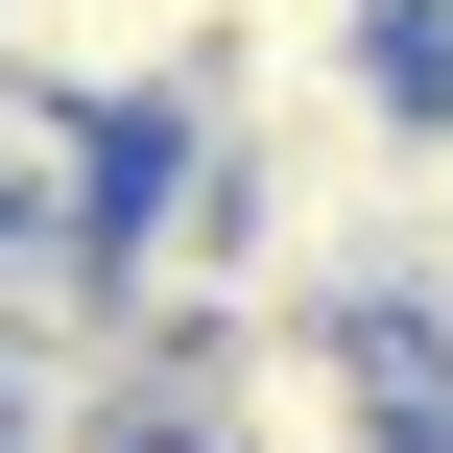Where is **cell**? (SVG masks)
<instances>
[{"label":"cell","mask_w":453,"mask_h":453,"mask_svg":"<svg viewBox=\"0 0 453 453\" xmlns=\"http://www.w3.org/2000/svg\"><path fill=\"white\" fill-rule=\"evenodd\" d=\"M215 24H239V0H0V72H24L48 119L143 143V119H191V96H215Z\"/></svg>","instance_id":"obj_1"}]
</instances>
